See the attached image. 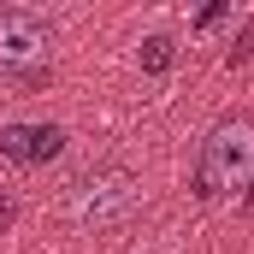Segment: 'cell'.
<instances>
[{"label": "cell", "mask_w": 254, "mask_h": 254, "mask_svg": "<svg viewBox=\"0 0 254 254\" xmlns=\"http://www.w3.org/2000/svg\"><path fill=\"white\" fill-rule=\"evenodd\" d=\"M249 178H254V125L249 119L213 125L201 142V160H195V195L219 201V195H237Z\"/></svg>", "instance_id": "cell-1"}, {"label": "cell", "mask_w": 254, "mask_h": 254, "mask_svg": "<svg viewBox=\"0 0 254 254\" xmlns=\"http://www.w3.org/2000/svg\"><path fill=\"white\" fill-rule=\"evenodd\" d=\"M48 54H54V24L30 6H6L0 12V77L36 83L48 71Z\"/></svg>", "instance_id": "cell-2"}, {"label": "cell", "mask_w": 254, "mask_h": 254, "mask_svg": "<svg viewBox=\"0 0 254 254\" xmlns=\"http://www.w3.org/2000/svg\"><path fill=\"white\" fill-rule=\"evenodd\" d=\"M136 201H142V184L130 178V172H95V178H83L71 201H65V213H71V225L77 231H107V225H119L136 213Z\"/></svg>", "instance_id": "cell-3"}, {"label": "cell", "mask_w": 254, "mask_h": 254, "mask_svg": "<svg viewBox=\"0 0 254 254\" xmlns=\"http://www.w3.org/2000/svg\"><path fill=\"white\" fill-rule=\"evenodd\" d=\"M60 148H65L60 125H6L0 130V154L18 160V166H48V160H60Z\"/></svg>", "instance_id": "cell-4"}, {"label": "cell", "mask_w": 254, "mask_h": 254, "mask_svg": "<svg viewBox=\"0 0 254 254\" xmlns=\"http://www.w3.org/2000/svg\"><path fill=\"white\" fill-rule=\"evenodd\" d=\"M172 60H178V42H172V36H148V42H142V71L166 77V71H172Z\"/></svg>", "instance_id": "cell-5"}, {"label": "cell", "mask_w": 254, "mask_h": 254, "mask_svg": "<svg viewBox=\"0 0 254 254\" xmlns=\"http://www.w3.org/2000/svg\"><path fill=\"white\" fill-rule=\"evenodd\" d=\"M249 54H254V18H249V24H243V36H237V48L225 54V65H243V60H249Z\"/></svg>", "instance_id": "cell-6"}, {"label": "cell", "mask_w": 254, "mask_h": 254, "mask_svg": "<svg viewBox=\"0 0 254 254\" xmlns=\"http://www.w3.org/2000/svg\"><path fill=\"white\" fill-rule=\"evenodd\" d=\"M213 24H225V6H207V12L195 18V30H213Z\"/></svg>", "instance_id": "cell-7"}, {"label": "cell", "mask_w": 254, "mask_h": 254, "mask_svg": "<svg viewBox=\"0 0 254 254\" xmlns=\"http://www.w3.org/2000/svg\"><path fill=\"white\" fill-rule=\"evenodd\" d=\"M12 213H18V207H12V201H0V231L12 225Z\"/></svg>", "instance_id": "cell-8"}, {"label": "cell", "mask_w": 254, "mask_h": 254, "mask_svg": "<svg viewBox=\"0 0 254 254\" xmlns=\"http://www.w3.org/2000/svg\"><path fill=\"white\" fill-rule=\"evenodd\" d=\"M249 201H254V190H249Z\"/></svg>", "instance_id": "cell-9"}]
</instances>
